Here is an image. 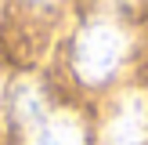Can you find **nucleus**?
<instances>
[{
  "instance_id": "obj_2",
  "label": "nucleus",
  "mask_w": 148,
  "mask_h": 145,
  "mask_svg": "<svg viewBox=\"0 0 148 145\" xmlns=\"http://www.w3.org/2000/svg\"><path fill=\"white\" fill-rule=\"evenodd\" d=\"M101 145H148V91H123L101 123Z\"/></svg>"
},
{
  "instance_id": "obj_1",
  "label": "nucleus",
  "mask_w": 148,
  "mask_h": 145,
  "mask_svg": "<svg viewBox=\"0 0 148 145\" xmlns=\"http://www.w3.org/2000/svg\"><path fill=\"white\" fill-rule=\"evenodd\" d=\"M130 55V36L116 18H90L72 40V69L83 84H108Z\"/></svg>"
},
{
  "instance_id": "obj_4",
  "label": "nucleus",
  "mask_w": 148,
  "mask_h": 145,
  "mask_svg": "<svg viewBox=\"0 0 148 145\" xmlns=\"http://www.w3.org/2000/svg\"><path fill=\"white\" fill-rule=\"evenodd\" d=\"M25 145H87V130L72 113L51 109L40 123L25 134Z\"/></svg>"
},
{
  "instance_id": "obj_3",
  "label": "nucleus",
  "mask_w": 148,
  "mask_h": 145,
  "mask_svg": "<svg viewBox=\"0 0 148 145\" xmlns=\"http://www.w3.org/2000/svg\"><path fill=\"white\" fill-rule=\"evenodd\" d=\"M7 113H11V123H14V127L29 134V130L51 113L47 91H43L36 80H18V84L11 87V105H7Z\"/></svg>"
}]
</instances>
